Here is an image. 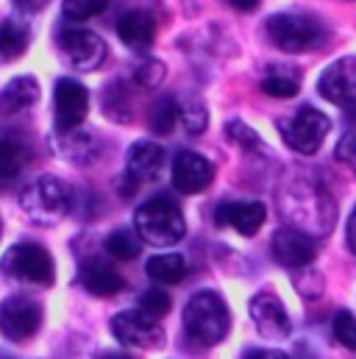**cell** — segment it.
<instances>
[{
  "instance_id": "cell-1",
  "label": "cell",
  "mask_w": 356,
  "mask_h": 359,
  "mask_svg": "<svg viewBox=\"0 0 356 359\" xmlns=\"http://www.w3.org/2000/svg\"><path fill=\"white\" fill-rule=\"evenodd\" d=\"M134 226H137L139 240L159 245V248L176 245L178 240H184V231H186V223H184L178 203L165 198V195L145 201L134 215Z\"/></svg>"
},
{
  "instance_id": "cell-2",
  "label": "cell",
  "mask_w": 356,
  "mask_h": 359,
  "mask_svg": "<svg viewBox=\"0 0 356 359\" xmlns=\"http://www.w3.org/2000/svg\"><path fill=\"white\" fill-rule=\"evenodd\" d=\"M184 329L198 346H217L228 334V306L217 292H198L184 306Z\"/></svg>"
},
{
  "instance_id": "cell-3",
  "label": "cell",
  "mask_w": 356,
  "mask_h": 359,
  "mask_svg": "<svg viewBox=\"0 0 356 359\" xmlns=\"http://www.w3.org/2000/svg\"><path fill=\"white\" fill-rule=\"evenodd\" d=\"M70 187L56 176H39L34 179L20 195V206L22 212L39 223V226H53L59 223L67 212H70Z\"/></svg>"
},
{
  "instance_id": "cell-4",
  "label": "cell",
  "mask_w": 356,
  "mask_h": 359,
  "mask_svg": "<svg viewBox=\"0 0 356 359\" xmlns=\"http://www.w3.org/2000/svg\"><path fill=\"white\" fill-rule=\"evenodd\" d=\"M267 34L287 53L315 50L326 39L323 25L312 17H306V14H273L267 20Z\"/></svg>"
},
{
  "instance_id": "cell-5",
  "label": "cell",
  "mask_w": 356,
  "mask_h": 359,
  "mask_svg": "<svg viewBox=\"0 0 356 359\" xmlns=\"http://www.w3.org/2000/svg\"><path fill=\"white\" fill-rule=\"evenodd\" d=\"M284 142L295 151V154H303V156H312L320 151L331 123L323 111H317L315 106H301L292 117H284L275 123Z\"/></svg>"
},
{
  "instance_id": "cell-6",
  "label": "cell",
  "mask_w": 356,
  "mask_h": 359,
  "mask_svg": "<svg viewBox=\"0 0 356 359\" xmlns=\"http://www.w3.org/2000/svg\"><path fill=\"white\" fill-rule=\"evenodd\" d=\"M0 270L11 278L28 281V284H39V287H50L56 278L53 268V257L36 245V243H17L3 254Z\"/></svg>"
},
{
  "instance_id": "cell-7",
  "label": "cell",
  "mask_w": 356,
  "mask_h": 359,
  "mask_svg": "<svg viewBox=\"0 0 356 359\" xmlns=\"http://www.w3.org/2000/svg\"><path fill=\"white\" fill-rule=\"evenodd\" d=\"M59 50L73 70L92 73L106 62V42L87 28H62Z\"/></svg>"
},
{
  "instance_id": "cell-8",
  "label": "cell",
  "mask_w": 356,
  "mask_h": 359,
  "mask_svg": "<svg viewBox=\"0 0 356 359\" xmlns=\"http://www.w3.org/2000/svg\"><path fill=\"white\" fill-rule=\"evenodd\" d=\"M111 334L128 348H159L165 343V329L156 318L142 309H125L111 318Z\"/></svg>"
},
{
  "instance_id": "cell-9",
  "label": "cell",
  "mask_w": 356,
  "mask_h": 359,
  "mask_svg": "<svg viewBox=\"0 0 356 359\" xmlns=\"http://www.w3.org/2000/svg\"><path fill=\"white\" fill-rule=\"evenodd\" d=\"M89 111V92L76 79H59L53 87V120L59 134L78 131Z\"/></svg>"
},
{
  "instance_id": "cell-10",
  "label": "cell",
  "mask_w": 356,
  "mask_h": 359,
  "mask_svg": "<svg viewBox=\"0 0 356 359\" xmlns=\"http://www.w3.org/2000/svg\"><path fill=\"white\" fill-rule=\"evenodd\" d=\"M39 323H42V309L36 301L25 295H11L0 304V334L6 340L14 343L31 340L39 332Z\"/></svg>"
},
{
  "instance_id": "cell-11",
  "label": "cell",
  "mask_w": 356,
  "mask_h": 359,
  "mask_svg": "<svg viewBox=\"0 0 356 359\" xmlns=\"http://www.w3.org/2000/svg\"><path fill=\"white\" fill-rule=\"evenodd\" d=\"M317 92L345 111L356 109V56H345L329 65L317 81Z\"/></svg>"
},
{
  "instance_id": "cell-12",
  "label": "cell",
  "mask_w": 356,
  "mask_h": 359,
  "mask_svg": "<svg viewBox=\"0 0 356 359\" xmlns=\"http://www.w3.org/2000/svg\"><path fill=\"white\" fill-rule=\"evenodd\" d=\"M317 257V243L295 226H284L273 234V259L284 268H306Z\"/></svg>"
},
{
  "instance_id": "cell-13",
  "label": "cell",
  "mask_w": 356,
  "mask_h": 359,
  "mask_svg": "<svg viewBox=\"0 0 356 359\" xmlns=\"http://www.w3.org/2000/svg\"><path fill=\"white\" fill-rule=\"evenodd\" d=\"M162 168H165V151H162V145L148 142V140L134 142L131 151H128V156H125V181H128L125 195H131L139 184L156 181L159 173H162Z\"/></svg>"
},
{
  "instance_id": "cell-14",
  "label": "cell",
  "mask_w": 356,
  "mask_h": 359,
  "mask_svg": "<svg viewBox=\"0 0 356 359\" xmlns=\"http://www.w3.org/2000/svg\"><path fill=\"white\" fill-rule=\"evenodd\" d=\"M214 179V168L206 156L195 151H181L173 159V187L184 195L203 192Z\"/></svg>"
},
{
  "instance_id": "cell-15",
  "label": "cell",
  "mask_w": 356,
  "mask_h": 359,
  "mask_svg": "<svg viewBox=\"0 0 356 359\" xmlns=\"http://www.w3.org/2000/svg\"><path fill=\"white\" fill-rule=\"evenodd\" d=\"M251 320L256 323L259 334L267 337V340H284L289 334V329H292L281 298H275L273 292H259L251 301Z\"/></svg>"
},
{
  "instance_id": "cell-16",
  "label": "cell",
  "mask_w": 356,
  "mask_h": 359,
  "mask_svg": "<svg viewBox=\"0 0 356 359\" xmlns=\"http://www.w3.org/2000/svg\"><path fill=\"white\" fill-rule=\"evenodd\" d=\"M267 209L265 203H259V201H226L214 212V220L220 226H228V229H234V231H240L245 237H254L262 229Z\"/></svg>"
},
{
  "instance_id": "cell-17",
  "label": "cell",
  "mask_w": 356,
  "mask_h": 359,
  "mask_svg": "<svg viewBox=\"0 0 356 359\" xmlns=\"http://www.w3.org/2000/svg\"><path fill=\"white\" fill-rule=\"evenodd\" d=\"M117 34L131 50H148L153 45V36H156V22L148 11L137 8V11L123 14V20L117 22Z\"/></svg>"
},
{
  "instance_id": "cell-18",
  "label": "cell",
  "mask_w": 356,
  "mask_h": 359,
  "mask_svg": "<svg viewBox=\"0 0 356 359\" xmlns=\"http://www.w3.org/2000/svg\"><path fill=\"white\" fill-rule=\"evenodd\" d=\"M78 278H81L84 290H89L92 295H103V298L106 295H114V292H120L125 287L123 276L111 268V265L100 262V259H84Z\"/></svg>"
},
{
  "instance_id": "cell-19",
  "label": "cell",
  "mask_w": 356,
  "mask_h": 359,
  "mask_svg": "<svg viewBox=\"0 0 356 359\" xmlns=\"http://www.w3.org/2000/svg\"><path fill=\"white\" fill-rule=\"evenodd\" d=\"M36 100H39L36 79L20 76V79H11L0 92V111L3 114H20V111H28Z\"/></svg>"
},
{
  "instance_id": "cell-20",
  "label": "cell",
  "mask_w": 356,
  "mask_h": 359,
  "mask_svg": "<svg viewBox=\"0 0 356 359\" xmlns=\"http://www.w3.org/2000/svg\"><path fill=\"white\" fill-rule=\"evenodd\" d=\"M25 156H28L25 142L11 131H0V187L20 176Z\"/></svg>"
},
{
  "instance_id": "cell-21",
  "label": "cell",
  "mask_w": 356,
  "mask_h": 359,
  "mask_svg": "<svg viewBox=\"0 0 356 359\" xmlns=\"http://www.w3.org/2000/svg\"><path fill=\"white\" fill-rule=\"evenodd\" d=\"M298 90H301V73L292 65L270 67L262 79V92H267L270 97H292Z\"/></svg>"
},
{
  "instance_id": "cell-22",
  "label": "cell",
  "mask_w": 356,
  "mask_h": 359,
  "mask_svg": "<svg viewBox=\"0 0 356 359\" xmlns=\"http://www.w3.org/2000/svg\"><path fill=\"white\" fill-rule=\"evenodd\" d=\"M145 270L156 284H178L186 276V262L178 254H159L148 259Z\"/></svg>"
},
{
  "instance_id": "cell-23",
  "label": "cell",
  "mask_w": 356,
  "mask_h": 359,
  "mask_svg": "<svg viewBox=\"0 0 356 359\" xmlns=\"http://www.w3.org/2000/svg\"><path fill=\"white\" fill-rule=\"evenodd\" d=\"M28 39H31V34L25 25H20L14 20L0 22V56L3 59H20L28 48Z\"/></svg>"
},
{
  "instance_id": "cell-24",
  "label": "cell",
  "mask_w": 356,
  "mask_h": 359,
  "mask_svg": "<svg viewBox=\"0 0 356 359\" xmlns=\"http://www.w3.org/2000/svg\"><path fill=\"white\" fill-rule=\"evenodd\" d=\"M106 251H109V257H114L120 262H128V259L139 257L142 240H139V234H134L128 229H117V231H111L106 237Z\"/></svg>"
},
{
  "instance_id": "cell-25",
  "label": "cell",
  "mask_w": 356,
  "mask_h": 359,
  "mask_svg": "<svg viewBox=\"0 0 356 359\" xmlns=\"http://www.w3.org/2000/svg\"><path fill=\"white\" fill-rule=\"evenodd\" d=\"M178 120L184 123L186 134H200L209 123V114H206V106L198 95H184L178 100Z\"/></svg>"
},
{
  "instance_id": "cell-26",
  "label": "cell",
  "mask_w": 356,
  "mask_h": 359,
  "mask_svg": "<svg viewBox=\"0 0 356 359\" xmlns=\"http://www.w3.org/2000/svg\"><path fill=\"white\" fill-rule=\"evenodd\" d=\"M178 120V100L170 95H162L153 106H151V114H148V123L156 134H170L173 126Z\"/></svg>"
},
{
  "instance_id": "cell-27",
  "label": "cell",
  "mask_w": 356,
  "mask_h": 359,
  "mask_svg": "<svg viewBox=\"0 0 356 359\" xmlns=\"http://www.w3.org/2000/svg\"><path fill=\"white\" fill-rule=\"evenodd\" d=\"M345 120H348V126L337 142V159L356 173V109L345 111Z\"/></svg>"
},
{
  "instance_id": "cell-28",
  "label": "cell",
  "mask_w": 356,
  "mask_h": 359,
  "mask_svg": "<svg viewBox=\"0 0 356 359\" xmlns=\"http://www.w3.org/2000/svg\"><path fill=\"white\" fill-rule=\"evenodd\" d=\"M170 292L167 290H162V287H151V290H145L142 295H139V309L145 312V315H151V318H162V315H167L170 312Z\"/></svg>"
},
{
  "instance_id": "cell-29",
  "label": "cell",
  "mask_w": 356,
  "mask_h": 359,
  "mask_svg": "<svg viewBox=\"0 0 356 359\" xmlns=\"http://www.w3.org/2000/svg\"><path fill=\"white\" fill-rule=\"evenodd\" d=\"M106 6H109V0H64V3H62V11H64L67 20L84 22V20L97 17Z\"/></svg>"
},
{
  "instance_id": "cell-30",
  "label": "cell",
  "mask_w": 356,
  "mask_h": 359,
  "mask_svg": "<svg viewBox=\"0 0 356 359\" xmlns=\"http://www.w3.org/2000/svg\"><path fill=\"white\" fill-rule=\"evenodd\" d=\"M331 329H334L337 343H340V346H345L348 351H354V354H356V318H354V312L340 309V312L334 315Z\"/></svg>"
},
{
  "instance_id": "cell-31",
  "label": "cell",
  "mask_w": 356,
  "mask_h": 359,
  "mask_svg": "<svg viewBox=\"0 0 356 359\" xmlns=\"http://www.w3.org/2000/svg\"><path fill=\"white\" fill-rule=\"evenodd\" d=\"M226 134H228L231 142L242 145L245 151H259V148H262L259 134H256L254 128H248L242 120H228V123H226Z\"/></svg>"
},
{
  "instance_id": "cell-32",
  "label": "cell",
  "mask_w": 356,
  "mask_h": 359,
  "mask_svg": "<svg viewBox=\"0 0 356 359\" xmlns=\"http://www.w3.org/2000/svg\"><path fill=\"white\" fill-rule=\"evenodd\" d=\"M134 79H137V84H139V87L153 90V87H159V84H162V79H165V65H162V62H156V59H145L142 65H137Z\"/></svg>"
},
{
  "instance_id": "cell-33",
  "label": "cell",
  "mask_w": 356,
  "mask_h": 359,
  "mask_svg": "<svg viewBox=\"0 0 356 359\" xmlns=\"http://www.w3.org/2000/svg\"><path fill=\"white\" fill-rule=\"evenodd\" d=\"M14 3H17V8H20V11H28V14H34V11L45 8V3H48V0H14Z\"/></svg>"
},
{
  "instance_id": "cell-34",
  "label": "cell",
  "mask_w": 356,
  "mask_h": 359,
  "mask_svg": "<svg viewBox=\"0 0 356 359\" xmlns=\"http://www.w3.org/2000/svg\"><path fill=\"white\" fill-rule=\"evenodd\" d=\"M245 359H289V357H287L284 351H262V348H259V351H248Z\"/></svg>"
},
{
  "instance_id": "cell-35",
  "label": "cell",
  "mask_w": 356,
  "mask_h": 359,
  "mask_svg": "<svg viewBox=\"0 0 356 359\" xmlns=\"http://www.w3.org/2000/svg\"><path fill=\"white\" fill-rule=\"evenodd\" d=\"M345 234H348V248L356 254V209L351 212V217H348V229H345Z\"/></svg>"
},
{
  "instance_id": "cell-36",
  "label": "cell",
  "mask_w": 356,
  "mask_h": 359,
  "mask_svg": "<svg viewBox=\"0 0 356 359\" xmlns=\"http://www.w3.org/2000/svg\"><path fill=\"white\" fill-rule=\"evenodd\" d=\"M231 8H237V11H254L256 6H259V0H226Z\"/></svg>"
},
{
  "instance_id": "cell-37",
  "label": "cell",
  "mask_w": 356,
  "mask_h": 359,
  "mask_svg": "<svg viewBox=\"0 0 356 359\" xmlns=\"http://www.w3.org/2000/svg\"><path fill=\"white\" fill-rule=\"evenodd\" d=\"M97 359H134L131 354H125V351H103Z\"/></svg>"
},
{
  "instance_id": "cell-38",
  "label": "cell",
  "mask_w": 356,
  "mask_h": 359,
  "mask_svg": "<svg viewBox=\"0 0 356 359\" xmlns=\"http://www.w3.org/2000/svg\"><path fill=\"white\" fill-rule=\"evenodd\" d=\"M0 234H3V223H0Z\"/></svg>"
}]
</instances>
